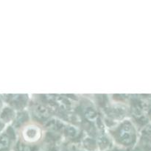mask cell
<instances>
[{
  "label": "cell",
  "mask_w": 151,
  "mask_h": 151,
  "mask_svg": "<svg viewBox=\"0 0 151 151\" xmlns=\"http://www.w3.org/2000/svg\"><path fill=\"white\" fill-rule=\"evenodd\" d=\"M114 146L129 150L136 145L139 137V130L131 118L127 117L107 129Z\"/></svg>",
  "instance_id": "obj_1"
},
{
  "label": "cell",
  "mask_w": 151,
  "mask_h": 151,
  "mask_svg": "<svg viewBox=\"0 0 151 151\" xmlns=\"http://www.w3.org/2000/svg\"><path fill=\"white\" fill-rule=\"evenodd\" d=\"M17 138L29 145L40 146L44 142L45 129L41 124L31 120L17 131Z\"/></svg>",
  "instance_id": "obj_2"
},
{
  "label": "cell",
  "mask_w": 151,
  "mask_h": 151,
  "mask_svg": "<svg viewBox=\"0 0 151 151\" xmlns=\"http://www.w3.org/2000/svg\"><path fill=\"white\" fill-rule=\"evenodd\" d=\"M4 104L10 106L16 111L27 109L29 107L30 100L27 94H6L2 96Z\"/></svg>",
  "instance_id": "obj_3"
},
{
  "label": "cell",
  "mask_w": 151,
  "mask_h": 151,
  "mask_svg": "<svg viewBox=\"0 0 151 151\" xmlns=\"http://www.w3.org/2000/svg\"><path fill=\"white\" fill-rule=\"evenodd\" d=\"M17 139V133L11 125H7L0 134V151H12Z\"/></svg>",
  "instance_id": "obj_4"
},
{
  "label": "cell",
  "mask_w": 151,
  "mask_h": 151,
  "mask_svg": "<svg viewBox=\"0 0 151 151\" xmlns=\"http://www.w3.org/2000/svg\"><path fill=\"white\" fill-rule=\"evenodd\" d=\"M31 120H32V119H31L30 114H29V111L27 109L19 111H16V116H15L14 120L13 121V122H12L10 125L17 132L21 128H22L24 125H25L27 123L30 122Z\"/></svg>",
  "instance_id": "obj_5"
},
{
  "label": "cell",
  "mask_w": 151,
  "mask_h": 151,
  "mask_svg": "<svg viewBox=\"0 0 151 151\" xmlns=\"http://www.w3.org/2000/svg\"><path fill=\"white\" fill-rule=\"evenodd\" d=\"M16 111L10 106L4 105V107L0 110V120L7 126L10 125L14 120Z\"/></svg>",
  "instance_id": "obj_6"
},
{
  "label": "cell",
  "mask_w": 151,
  "mask_h": 151,
  "mask_svg": "<svg viewBox=\"0 0 151 151\" xmlns=\"http://www.w3.org/2000/svg\"><path fill=\"white\" fill-rule=\"evenodd\" d=\"M83 114L86 119L91 122H95L97 118L100 116V114L95 107L92 104H90L89 103H86L83 104Z\"/></svg>",
  "instance_id": "obj_7"
},
{
  "label": "cell",
  "mask_w": 151,
  "mask_h": 151,
  "mask_svg": "<svg viewBox=\"0 0 151 151\" xmlns=\"http://www.w3.org/2000/svg\"><path fill=\"white\" fill-rule=\"evenodd\" d=\"M81 147L85 151H97V145L96 138L91 136H84L80 141Z\"/></svg>",
  "instance_id": "obj_8"
},
{
  "label": "cell",
  "mask_w": 151,
  "mask_h": 151,
  "mask_svg": "<svg viewBox=\"0 0 151 151\" xmlns=\"http://www.w3.org/2000/svg\"><path fill=\"white\" fill-rule=\"evenodd\" d=\"M138 142L151 147V123H149L140 130Z\"/></svg>",
  "instance_id": "obj_9"
},
{
  "label": "cell",
  "mask_w": 151,
  "mask_h": 151,
  "mask_svg": "<svg viewBox=\"0 0 151 151\" xmlns=\"http://www.w3.org/2000/svg\"><path fill=\"white\" fill-rule=\"evenodd\" d=\"M40 146L29 145L23 142L17 138L12 151H38Z\"/></svg>",
  "instance_id": "obj_10"
},
{
  "label": "cell",
  "mask_w": 151,
  "mask_h": 151,
  "mask_svg": "<svg viewBox=\"0 0 151 151\" xmlns=\"http://www.w3.org/2000/svg\"><path fill=\"white\" fill-rule=\"evenodd\" d=\"M60 151H85L80 142H63L60 145Z\"/></svg>",
  "instance_id": "obj_11"
},
{
  "label": "cell",
  "mask_w": 151,
  "mask_h": 151,
  "mask_svg": "<svg viewBox=\"0 0 151 151\" xmlns=\"http://www.w3.org/2000/svg\"><path fill=\"white\" fill-rule=\"evenodd\" d=\"M61 143L54 141L44 139L38 151H60V145Z\"/></svg>",
  "instance_id": "obj_12"
},
{
  "label": "cell",
  "mask_w": 151,
  "mask_h": 151,
  "mask_svg": "<svg viewBox=\"0 0 151 151\" xmlns=\"http://www.w3.org/2000/svg\"><path fill=\"white\" fill-rule=\"evenodd\" d=\"M128 151H151V147L144 143L138 142L134 147Z\"/></svg>",
  "instance_id": "obj_13"
},
{
  "label": "cell",
  "mask_w": 151,
  "mask_h": 151,
  "mask_svg": "<svg viewBox=\"0 0 151 151\" xmlns=\"http://www.w3.org/2000/svg\"><path fill=\"white\" fill-rule=\"evenodd\" d=\"M147 116L148 118V120L151 123V96L150 97V100L148 102V106H147Z\"/></svg>",
  "instance_id": "obj_14"
},
{
  "label": "cell",
  "mask_w": 151,
  "mask_h": 151,
  "mask_svg": "<svg viewBox=\"0 0 151 151\" xmlns=\"http://www.w3.org/2000/svg\"><path fill=\"white\" fill-rule=\"evenodd\" d=\"M108 151H128L127 150H124V149H122V148H119V147H116V146H114V145L113 147H111V149H109Z\"/></svg>",
  "instance_id": "obj_15"
},
{
  "label": "cell",
  "mask_w": 151,
  "mask_h": 151,
  "mask_svg": "<svg viewBox=\"0 0 151 151\" xmlns=\"http://www.w3.org/2000/svg\"><path fill=\"white\" fill-rule=\"evenodd\" d=\"M4 100H3V98H2V96L0 95V110H1V109H2L3 107H4Z\"/></svg>",
  "instance_id": "obj_16"
}]
</instances>
